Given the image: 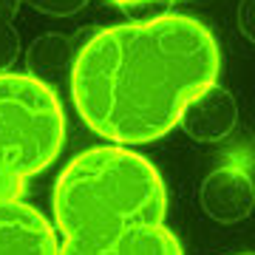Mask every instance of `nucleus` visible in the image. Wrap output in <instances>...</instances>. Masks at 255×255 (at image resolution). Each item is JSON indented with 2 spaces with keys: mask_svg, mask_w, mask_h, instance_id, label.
Instances as JSON below:
<instances>
[{
  "mask_svg": "<svg viewBox=\"0 0 255 255\" xmlns=\"http://www.w3.org/2000/svg\"><path fill=\"white\" fill-rule=\"evenodd\" d=\"M167 190L159 170L128 147H91L74 156L54 184L60 255H94L119 238L162 227Z\"/></svg>",
  "mask_w": 255,
  "mask_h": 255,
  "instance_id": "f03ea898",
  "label": "nucleus"
},
{
  "mask_svg": "<svg viewBox=\"0 0 255 255\" xmlns=\"http://www.w3.org/2000/svg\"><path fill=\"white\" fill-rule=\"evenodd\" d=\"M26 3L40 11H51V14H71L82 6V0H26Z\"/></svg>",
  "mask_w": 255,
  "mask_h": 255,
  "instance_id": "6e6552de",
  "label": "nucleus"
},
{
  "mask_svg": "<svg viewBox=\"0 0 255 255\" xmlns=\"http://www.w3.org/2000/svg\"><path fill=\"white\" fill-rule=\"evenodd\" d=\"M65 114L57 94L31 74H0V201L20 199L31 176L57 159Z\"/></svg>",
  "mask_w": 255,
  "mask_h": 255,
  "instance_id": "7ed1b4c3",
  "label": "nucleus"
},
{
  "mask_svg": "<svg viewBox=\"0 0 255 255\" xmlns=\"http://www.w3.org/2000/svg\"><path fill=\"white\" fill-rule=\"evenodd\" d=\"M219 71L221 51L210 28L187 14H162L94 34L74 60L71 94L94 133L147 145L179 125Z\"/></svg>",
  "mask_w": 255,
  "mask_h": 255,
  "instance_id": "f257e3e1",
  "label": "nucleus"
},
{
  "mask_svg": "<svg viewBox=\"0 0 255 255\" xmlns=\"http://www.w3.org/2000/svg\"><path fill=\"white\" fill-rule=\"evenodd\" d=\"M0 255H60L48 219L20 199L0 201Z\"/></svg>",
  "mask_w": 255,
  "mask_h": 255,
  "instance_id": "20e7f679",
  "label": "nucleus"
},
{
  "mask_svg": "<svg viewBox=\"0 0 255 255\" xmlns=\"http://www.w3.org/2000/svg\"><path fill=\"white\" fill-rule=\"evenodd\" d=\"M119 6H139V3H150V0H114Z\"/></svg>",
  "mask_w": 255,
  "mask_h": 255,
  "instance_id": "1a4fd4ad",
  "label": "nucleus"
},
{
  "mask_svg": "<svg viewBox=\"0 0 255 255\" xmlns=\"http://www.w3.org/2000/svg\"><path fill=\"white\" fill-rule=\"evenodd\" d=\"M204 204L216 219H241L250 207V182L238 170L213 173L204 184Z\"/></svg>",
  "mask_w": 255,
  "mask_h": 255,
  "instance_id": "423d86ee",
  "label": "nucleus"
},
{
  "mask_svg": "<svg viewBox=\"0 0 255 255\" xmlns=\"http://www.w3.org/2000/svg\"><path fill=\"white\" fill-rule=\"evenodd\" d=\"M94 255H182V244L179 238L164 227H147L139 233L119 238L117 244L105 247Z\"/></svg>",
  "mask_w": 255,
  "mask_h": 255,
  "instance_id": "0eeeda50",
  "label": "nucleus"
},
{
  "mask_svg": "<svg viewBox=\"0 0 255 255\" xmlns=\"http://www.w3.org/2000/svg\"><path fill=\"white\" fill-rule=\"evenodd\" d=\"M179 125L196 139H221L227 136L233 125H236V102L224 88L219 85H210L207 91L196 97V100L184 108Z\"/></svg>",
  "mask_w": 255,
  "mask_h": 255,
  "instance_id": "39448f33",
  "label": "nucleus"
}]
</instances>
